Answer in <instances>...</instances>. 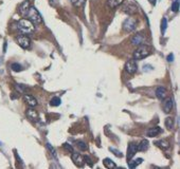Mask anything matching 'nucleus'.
Listing matches in <instances>:
<instances>
[{
	"mask_svg": "<svg viewBox=\"0 0 180 169\" xmlns=\"http://www.w3.org/2000/svg\"><path fill=\"white\" fill-rule=\"evenodd\" d=\"M17 29L21 34H24V35H29V34H32L34 31H35V26L33 24L30 20H28L26 18H23V19H20L17 23Z\"/></svg>",
	"mask_w": 180,
	"mask_h": 169,
	"instance_id": "nucleus-1",
	"label": "nucleus"
},
{
	"mask_svg": "<svg viewBox=\"0 0 180 169\" xmlns=\"http://www.w3.org/2000/svg\"><path fill=\"white\" fill-rule=\"evenodd\" d=\"M26 19L30 20L33 24H39V23L43 22V17L39 14V12L36 10L34 7H30L26 14L24 15Z\"/></svg>",
	"mask_w": 180,
	"mask_h": 169,
	"instance_id": "nucleus-2",
	"label": "nucleus"
},
{
	"mask_svg": "<svg viewBox=\"0 0 180 169\" xmlns=\"http://www.w3.org/2000/svg\"><path fill=\"white\" fill-rule=\"evenodd\" d=\"M151 54V49L146 45L139 46L134 52V60H141V59L147 57Z\"/></svg>",
	"mask_w": 180,
	"mask_h": 169,
	"instance_id": "nucleus-3",
	"label": "nucleus"
},
{
	"mask_svg": "<svg viewBox=\"0 0 180 169\" xmlns=\"http://www.w3.org/2000/svg\"><path fill=\"white\" fill-rule=\"evenodd\" d=\"M145 41H146V36L144 35L143 33H138L131 38V45L136 47L145 45Z\"/></svg>",
	"mask_w": 180,
	"mask_h": 169,
	"instance_id": "nucleus-4",
	"label": "nucleus"
},
{
	"mask_svg": "<svg viewBox=\"0 0 180 169\" xmlns=\"http://www.w3.org/2000/svg\"><path fill=\"white\" fill-rule=\"evenodd\" d=\"M137 28V20L134 18H127L123 22V29L126 32H131Z\"/></svg>",
	"mask_w": 180,
	"mask_h": 169,
	"instance_id": "nucleus-5",
	"label": "nucleus"
},
{
	"mask_svg": "<svg viewBox=\"0 0 180 169\" xmlns=\"http://www.w3.org/2000/svg\"><path fill=\"white\" fill-rule=\"evenodd\" d=\"M17 42L22 49H29L31 47V39L24 34H21L17 37Z\"/></svg>",
	"mask_w": 180,
	"mask_h": 169,
	"instance_id": "nucleus-6",
	"label": "nucleus"
},
{
	"mask_svg": "<svg viewBox=\"0 0 180 169\" xmlns=\"http://www.w3.org/2000/svg\"><path fill=\"white\" fill-rule=\"evenodd\" d=\"M137 70H138V66L134 59H130V60H128V62L125 64V71L128 72L129 74L136 73Z\"/></svg>",
	"mask_w": 180,
	"mask_h": 169,
	"instance_id": "nucleus-7",
	"label": "nucleus"
},
{
	"mask_svg": "<svg viewBox=\"0 0 180 169\" xmlns=\"http://www.w3.org/2000/svg\"><path fill=\"white\" fill-rule=\"evenodd\" d=\"M163 103H162V108L165 113H170L172 109H173V99L170 97H165L164 99H162Z\"/></svg>",
	"mask_w": 180,
	"mask_h": 169,
	"instance_id": "nucleus-8",
	"label": "nucleus"
},
{
	"mask_svg": "<svg viewBox=\"0 0 180 169\" xmlns=\"http://www.w3.org/2000/svg\"><path fill=\"white\" fill-rule=\"evenodd\" d=\"M71 159H72V161L74 162V164H75L76 166H79V167H82V166L85 164V160H84V158L77 152H72Z\"/></svg>",
	"mask_w": 180,
	"mask_h": 169,
	"instance_id": "nucleus-9",
	"label": "nucleus"
},
{
	"mask_svg": "<svg viewBox=\"0 0 180 169\" xmlns=\"http://www.w3.org/2000/svg\"><path fill=\"white\" fill-rule=\"evenodd\" d=\"M138 151V145L134 143H130L129 145H128V149H127V155H126V158H127V160L129 161V160H131L132 158L134 156V154L137 153Z\"/></svg>",
	"mask_w": 180,
	"mask_h": 169,
	"instance_id": "nucleus-10",
	"label": "nucleus"
},
{
	"mask_svg": "<svg viewBox=\"0 0 180 169\" xmlns=\"http://www.w3.org/2000/svg\"><path fill=\"white\" fill-rule=\"evenodd\" d=\"M156 96H157L159 99H164V98L167 96V90L164 87H162V86H160V87H158L157 89H156Z\"/></svg>",
	"mask_w": 180,
	"mask_h": 169,
	"instance_id": "nucleus-11",
	"label": "nucleus"
},
{
	"mask_svg": "<svg viewBox=\"0 0 180 169\" xmlns=\"http://www.w3.org/2000/svg\"><path fill=\"white\" fill-rule=\"evenodd\" d=\"M23 98H24V101H26V103L28 104L29 107L33 108V107H36V106H37V101H36V98L34 97V96H32V95L24 94Z\"/></svg>",
	"mask_w": 180,
	"mask_h": 169,
	"instance_id": "nucleus-12",
	"label": "nucleus"
},
{
	"mask_svg": "<svg viewBox=\"0 0 180 169\" xmlns=\"http://www.w3.org/2000/svg\"><path fill=\"white\" fill-rule=\"evenodd\" d=\"M26 116L32 120H39V114H38V112L35 111L34 109H32V107L26 110Z\"/></svg>",
	"mask_w": 180,
	"mask_h": 169,
	"instance_id": "nucleus-13",
	"label": "nucleus"
},
{
	"mask_svg": "<svg viewBox=\"0 0 180 169\" xmlns=\"http://www.w3.org/2000/svg\"><path fill=\"white\" fill-rule=\"evenodd\" d=\"M161 132H162V129H161L160 127H153L151 129H148L146 134H147V137H154L159 135Z\"/></svg>",
	"mask_w": 180,
	"mask_h": 169,
	"instance_id": "nucleus-14",
	"label": "nucleus"
},
{
	"mask_svg": "<svg viewBox=\"0 0 180 169\" xmlns=\"http://www.w3.org/2000/svg\"><path fill=\"white\" fill-rule=\"evenodd\" d=\"M137 11H138V7H136V5H134V4H128V5L123 7V12L126 14H129V15H132V14L137 13Z\"/></svg>",
	"mask_w": 180,
	"mask_h": 169,
	"instance_id": "nucleus-15",
	"label": "nucleus"
},
{
	"mask_svg": "<svg viewBox=\"0 0 180 169\" xmlns=\"http://www.w3.org/2000/svg\"><path fill=\"white\" fill-rule=\"evenodd\" d=\"M30 7H31V4H30L29 1H24V2H22L19 7V13L21 14L22 16H24V15L26 14V12H28V10H29Z\"/></svg>",
	"mask_w": 180,
	"mask_h": 169,
	"instance_id": "nucleus-16",
	"label": "nucleus"
},
{
	"mask_svg": "<svg viewBox=\"0 0 180 169\" xmlns=\"http://www.w3.org/2000/svg\"><path fill=\"white\" fill-rule=\"evenodd\" d=\"M142 162H143V159H141V158H138V159L132 160V161L129 160V162H128V167H129V168H136V167H137L138 165H140Z\"/></svg>",
	"mask_w": 180,
	"mask_h": 169,
	"instance_id": "nucleus-17",
	"label": "nucleus"
},
{
	"mask_svg": "<svg viewBox=\"0 0 180 169\" xmlns=\"http://www.w3.org/2000/svg\"><path fill=\"white\" fill-rule=\"evenodd\" d=\"M103 164H104L105 167H106V168H108V169L115 168V167H117L115 163L113 162L111 159H105L104 161H103Z\"/></svg>",
	"mask_w": 180,
	"mask_h": 169,
	"instance_id": "nucleus-18",
	"label": "nucleus"
},
{
	"mask_svg": "<svg viewBox=\"0 0 180 169\" xmlns=\"http://www.w3.org/2000/svg\"><path fill=\"white\" fill-rule=\"evenodd\" d=\"M123 1H124V0H108L107 3H108V7L113 9V7H119L120 4L123 3Z\"/></svg>",
	"mask_w": 180,
	"mask_h": 169,
	"instance_id": "nucleus-19",
	"label": "nucleus"
},
{
	"mask_svg": "<svg viewBox=\"0 0 180 169\" xmlns=\"http://www.w3.org/2000/svg\"><path fill=\"white\" fill-rule=\"evenodd\" d=\"M156 145H157L158 147L162 148V149H167V148L170 147V143H168V141H166V140L158 141V142H156Z\"/></svg>",
	"mask_w": 180,
	"mask_h": 169,
	"instance_id": "nucleus-20",
	"label": "nucleus"
},
{
	"mask_svg": "<svg viewBox=\"0 0 180 169\" xmlns=\"http://www.w3.org/2000/svg\"><path fill=\"white\" fill-rule=\"evenodd\" d=\"M148 148V142L146 140H143L139 145H138V150L139 151H145Z\"/></svg>",
	"mask_w": 180,
	"mask_h": 169,
	"instance_id": "nucleus-21",
	"label": "nucleus"
},
{
	"mask_svg": "<svg viewBox=\"0 0 180 169\" xmlns=\"http://www.w3.org/2000/svg\"><path fill=\"white\" fill-rule=\"evenodd\" d=\"M60 104H62V99L59 97H53L52 99L50 101V105L53 106V107H58Z\"/></svg>",
	"mask_w": 180,
	"mask_h": 169,
	"instance_id": "nucleus-22",
	"label": "nucleus"
},
{
	"mask_svg": "<svg viewBox=\"0 0 180 169\" xmlns=\"http://www.w3.org/2000/svg\"><path fill=\"white\" fill-rule=\"evenodd\" d=\"M164 124H165V127H166L167 129H173L174 127V120L172 118V117H167L166 120H165V122H164Z\"/></svg>",
	"mask_w": 180,
	"mask_h": 169,
	"instance_id": "nucleus-23",
	"label": "nucleus"
},
{
	"mask_svg": "<svg viewBox=\"0 0 180 169\" xmlns=\"http://www.w3.org/2000/svg\"><path fill=\"white\" fill-rule=\"evenodd\" d=\"M76 145H77V148H79L81 151H86L87 150V145H86V143H84V142H82V141H79L77 143H76Z\"/></svg>",
	"mask_w": 180,
	"mask_h": 169,
	"instance_id": "nucleus-24",
	"label": "nucleus"
},
{
	"mask_svg": "<svg viewBox=\"0 0 180 169\" xmlns=\"http://www.w3.org/2000/svg\"><path fill=\"white\" fill-rule=\"evenodd\" d=\"M85 1H86V0H71L72 4H73L74 7H82L83 4L85 3Z\"/></svg>",
	"mask_w": 180,
	"mask_h": 169,
	"instance_id": "nucleus-25",
	"label": "nucleus"
},
{
	"mask_svg": "<svg viewBox=\"0 0 180 169\" xmlns=\"http://www.w3.org/2000/svg\"><path fill=\"white\" fill-rule=\"evenodd\" d=\"M172 11L175 12V13H177L179 11V0H175L173 2V4H172Z\"/></svg>",
	"mask_w": 180,
	"mask_h": 169,
	"instance_id": "nucleus-26",
	"label": "nucleus"
},
{
	"mask_svg": "<svg viewBox=\"0 0 180 169\" xmlns=\"http://www.w3.org/2000/svg\"><path fill=\"white\" fill-rule=\"evenodd\" d=\"M11 68H12V70L15 72H20L21 70H22V67L19 65V64H12V66H11Z\"/></svg>",
	"mask_w": 180,
	"mask_h": 169,
	"instance_id": "nucleus-27",
	"label": "nucleus"
},
{
	"mask_svg": "<svg viewBox=\"0 0 180 169\" xmlns=\"http://www.w3.org/2000/svg\"><path fill=\"white\" fill-rule=\"evenodd\" d=\"M166 28H167V20L164 17V18H162V22H161V31H162V33H165Z\"/></svg>",
	"mask_w": 180,
	"mask_h": 169,
	"instance_id": "nucleus-28",
	"label": "nucleus"
},
{
	"mask_svg": "<svg viewBox=\"0 0 180 169\" xmlns=\"http://www.w3.org/2000/svg\"><path fill=\"white\" fill-rule=\"evenodd\" d=\"M109 150H110L111 152L115 153V155H117V156H118V158H122V153H121V151H119V150L115 149V148H109Z\"/></svg>",
	"mask_w": 180,
	"mask_h": 169,
	"instance_id": "nucleus-29",
	"label": "nucleus"
},
{
	"mask_svg": "<svg viewBox=\"0 0 180 169\" xmlns=\"http://www.w3.org/2000/svg\"><path fill=\"white\" fill-rule=\"evenodd\" d=\"M64 148H65L66 150L70 151V152H73V147H72L71 145H70V144L65 143V144H64Z\"/></svg>",
	"mask_w": 180,
	"mask_h": 169,
	"instance_id": "nucleus-30",
	"label": "nucleus"
},
{
	"mask_svg": "<svg viewBox=\"0 0 180 169\" xmlns=\"http://www.w3.org/2000/svg\"><path fill=\"white\" fill-rule=\"evenodd\" d=\"M84 160H85L86 162H87V164H88V165L92 166V161H91V159H90V158H89L88 155L85 156V158H84Z\"/></svg>",
	"mask_w": 180,
	"mask_h": 169,
	"instance_id": "nucleus-31",
	"label": "nucleus"
},
{
	"mask_svg": "<svg viewBox=\"0 0 180 169\" xmlns=\"http://www.w3.org/2000/svg\"><path fill=\"white\" fill-rule=\"evenodd\" d=\"M174 60V55L173 54H170V55L167 56V62H173Z\"/></svg>",
	"mask_w": 180,
	"mask_h": 169,
	"instance_id": "nucleus-32",
	"label": "nucleus"
},
{
	"mask_svg": "<svg viewBox=\"0 0 180 169\" xmlns=\"http://www.w3.org/2000/svg\"><path fill=\"white\" fill-rule=\"evenodd\" d=\"M149 1V3H151V4H156V0H148Z\"/></svg>",
	"mask_w": 180,
	"mask_h": 169,
	"instance_id": "nucleus-33",
	"label": "nucleus"
}]
</instances>
